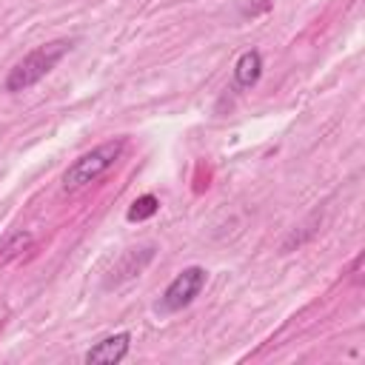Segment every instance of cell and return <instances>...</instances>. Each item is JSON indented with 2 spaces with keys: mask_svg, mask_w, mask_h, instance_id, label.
<instances>
[{
  "mask_svg": "<svg viewBox=\"0 0 365 365\" xmlns=\"http://www.w3.org/2000/svg\"><path fill=\"white\" fill-rule=\"evenodd\" d=\"M205 268H200V265H188V268H182L168 285H165V291H163V297H160V302H157V314H177V311H182V308H188L197 297H200V291L205 288Z\"/></svg>",
  "mask_w": 365,
  "mask_h": 365,
  "instance_id": "3",
  "label": "cell"
},
{
  "mask_svg": "<svg viewBox=\"0 0 365 365\" xmlns=\"http://www.w3.org/2000/svg\"><path fill=\"white\" fill-rule=\"evenodd\" d=\"M151 259H154V245H145V248H134V251H128V254L120 259V265L111 271L114 277H111L106 285H120V282H125V279L137 277V274H140Z\"/></svg>",
  "mask_w": 365,
  "mask_h": 365,
  "instance_id": "5",
  "label": "cell"
},
{
  "mask_svg": "<svg viewBox=\"0 0 365 365\" xmlns=\"http://www.w3.org/2000/svg\"><path fill=\"white\" fill-rule=\"evenodd\" d=\"M160 211V200L154 197V194H143V197H137L134 202H131V208H128V222H143V220H148V217H154Z\"/></svg>",
  "mask_w": 365,
  "mask_h": 365,
  "instance_id": "8",
  "label": "cell"
},
{
  "mask_svg": "<svg viewBox=\"0 0 365 365\" xmlns=\"http://www.w3.org/2000/svg\"><path fill=\"white\" fill-rule=\"evenodd\" d=\"M34 242V237L29 231H11L3 242H0V262H9L14 257H20L23 251H29Z\"/></svg>",
  "mask_w": 365,
  "mask_h": 365,
  "instance_id": "7",
  "label": "cell"
},
{
  "mask_svg": "<svg viewBox=\"0 0 365 365\" xmlns=\"http://www.w3.org/2000/svg\"><path fill=\"white\" fill-rule=\"evenodd\" d=\"M128 348H131V334L120 331V334H111V336H103L100 342H94L86 351L83 362H88V365H114V362L125 359Z\"/></svg>",
  "mask_w": 365,
  "mask_h": 365,
  "instance_id": "4",
  "label": "cell"
},
{
  "mask_svg": "<svg viewBox=\"0 0 365 365\" xmlns=\"http://www.w3.org/2000/svg\"><path fill=\"white\" fill-rule=\"evenodd\" d=\"M125 151V140L117 137V140H106L100 145H94L91 151L80 154L63 174V191H80L91 182H97L108 168H114V163L123 157Z\"/></svg>",
  "mask_w": 365,
  "mask_h": 365,
  "instance_id": "2",
  "label": "cell"
},
{
  "mask_svg": "<svg viewBox=\"0 0 365 365\" xmlns=\"http://www.w3.org/2000/svg\"><path fill=\"white\" fill-rule=\"evenodd\" d=\"M262 77V54L257 48H248L234 63V83L240 88H254Z\"/></svg>",
  "mask_w": 365,
  "mask_h": 365,
  "instance_id": "6",
  "label": "cell"
},
{
  "mask_svg": "<svg viewBox=\"0 0 365 365\" xmlns=\"http://www.w3.org/2000/svg\"><path fill=\"white\" fill-rule=\"evenodd\" d=\"M74 40H51V43H43L37 48H31L23 60L14 63V68L9 71L6 77V91L9 94H20L31 86H37L68 51H71Z\"/></svg>",
  "mask_w": 365,
  "mask_h": 365,
  "instance_id": "1",
  "label": "cell"
}]
</instances>
